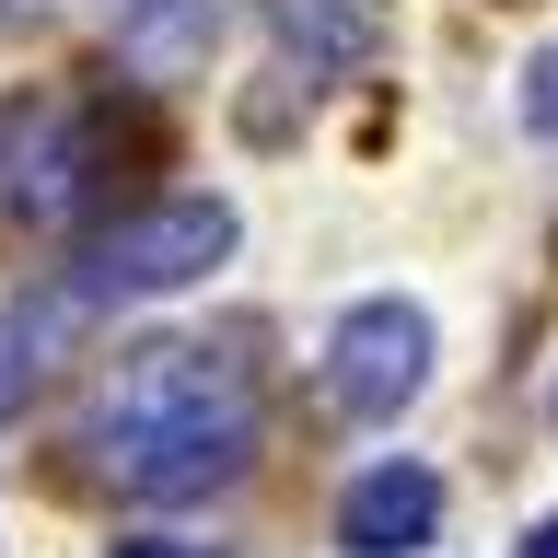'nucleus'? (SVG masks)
Wrapping results in <instances>:
<instances>
[{
  "mask_svg": "<svg viewBox=\"0 0 558 558\" xmlns=\"http://www.w3.org/2000/svg\"><path fill=\"white\" fill-rule=\"evenodd\" d=\"M523 558H558V523H535V535H523Z\"/></svg>",
  "mask_w": 558,
  "mask_h": 558,
  "instance_id": "nucleus-12",
  "label": "nucleus"
},
{
  "mask_svg": "<svg viewBox=\"0 0 558 558\" xmlns=\"http://www.w3.org/2000/svg\"><path fill=\"white\" fill-rule=\"evenodd\" d=\"M35 12H59V0H0V24H35Z\"/></svg>",
  "mask_w": 558,
  "mask_h": 558,
  "instance_id": "nucleus-11",
  "label": "nucleus"
},
{
  "mask_svg": "<svg viewBox=\"0 0 558 558\" xmlns=\"http://www.w3.org/2000/svg\"><path fill=\"white\" fill-rule=\"evenodd\" d=\"M82 326H94V314L70 303V291H35V303H12V314H0V418H12V396H24V384L47 373V361H59Z\"/></svg>",
  "mask_w": 558,
  "mask_h": 558,
  "instance_id": "nucleus-8",
  "label": "nucleus"
},
{
  "mask_svg": "<svg viewBox=\"0 0 558 558\" xmlns=\"http://www.w3.org/2000/svg\"><path fill=\"white\" fill-rule=\"evenodd\" d=\"M82 442L117 488L140 500H198V488H233L244 453H256V384H244L233 349H198V338H151L105 373Z\"/></svg>",
  "mask_w": 558,
  "mask_h": 558,
  "instance_id": "nucleus-1",
  "label": "nucleus"
},
{
  "mask_svg": "<svg viewBox=\"0 0 558 558\" xmlns=\"http://www.w3.org/2000/svg\"><path fill=\"white\" fill-rule=\"evenodd\" d=\"M268 24L303 70H361L384 47V0H268Z\"/></svg>",
  "mask_w": 558,
  "mask_h": 558,
  "instance_id": "nucleus-7",
  "label": "nucleus"
},
{
  "mask_svg": "<svg viewBox=\"0 0 558 558\" xmlns=\"http://www.w3.org/2000/svg\"><path fill=\"white\" fill-rule=\"evenodd\" d=\"M430 523H442V477L430 465H373V477H349V500H338V547H361V558H408V547H430Z\"/></svg>",
  "mask_w": 558,
  "mask_h": 558,
  "instance_id": "nucleus-5",
  "label": "nucleus"
},
{
  "mask_svg": "<svg viewBox=\"0 0 558 558\" xmlns=\"http://www.w3.org/2000/svg\"><path fill=\"white\" fill-rule=\"evenodd\" d=\"M418 384H430V314L418 303H349L338 314V338H326V396H338L349 418H396V408H418Z\"/></svg>",
  "mask_w": 558,
  "mask_h": 558,
  "instance_id": "nucleus-3",
  "label": "nucleus"
},
{
  "mask_svg": "<svg viewBox=\"0 0 558 558\" xmlns=\"http://www.w3.org/2000/svg\"><path fill=\"white\" fill-rule=\"evenodd\" d=\"M523 129L558 140V47H535V70H523Z\"/></svg>",
  "mask_w": 558,
  "mask_h": 558,
  "instance_id": "nucleus-9",
  "label": "nucleus"
},
{
  "mask_svg": "<svg viewBox=\"0 0 558 558\" xmlns=\"http://www.w3.org/2000/svg\"><path fill=\"white\" fill-rule=\"evenodd\" d=\"M221 256H233V209H221V198H151V209H129L117 233L82 244V268H70L59 291L82 314H105V303H163V291L209 279Z\"/></svg>",
  "mask_w": 558,
  "mask_h": 558,
  "instance_id": "nucleus-2",
  "label": "nucleus"
},
{
  "mask_svg": "<svg viewBox=\"0 0 558 558\" xmlns=\"http://www.w3.org/2000/svg\"><path fill=\"white\" fill-rule=\"evenodd\" d=\"M82 186H94V129L70 105H24L12 140H0V209L59 221V209H82Z\"/></svg>",
  "mask_w": 558,
  "mask_h": 558,
  "instance_id": "nucleus-4",
  "label": "nucleus"
},
{
  "mask_svg": "<svg viewBox=\"0 0 558 558\" xmlns=\"http://www.w3.org/2000/svg\"><path fill=\"white\" fill-rule=\"evenodd\" d=\"M105 24H117V59L140 82H186L221 35V0H105Z\"/></svg>",
  "mask_w": 558,
  "mask_h": 558,
  "instance_id": "nucleus-6",
  "label": "nucleus"
},
{
  "mask_svg": "<svg viewBox=\"0 0 558 558\" xmlns=\"http://www.w3.org/2000/svg\"><path fill=\"white\" fill-rule=\"evenodd\" d=\"M117 558H209V547H186V535H140V547H117Z\"/></svg>",
  "mask_w": 558,
  "mask_h": 558,
  "instance_id": "nucleus-10",
  "label": "nucleus"
}]
</instances>
